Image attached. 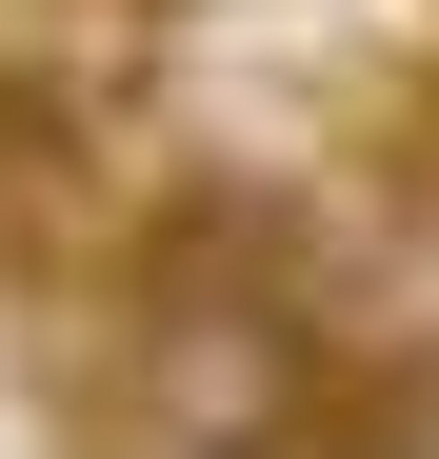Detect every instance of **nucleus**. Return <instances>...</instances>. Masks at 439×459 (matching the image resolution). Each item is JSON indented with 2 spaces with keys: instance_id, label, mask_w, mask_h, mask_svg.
I'll list each match as a JSON object with an SVG mask.
<instances>
[{
  "instance_id": "7ed1b4c3",
  "label": "nucleus",
  "mask_w": 439,
  "mask_h": 459,
  "mask_svg": "<svg viewBox=\"0 0 439 459\" xmlns=\"http://www.w3.org/2000/svg\"><path fill=\"white\" fill-rule=\"evenodd\" d=\"M140 459H240V439H140Z\"/></svg>"
},
{
  "instance_id": "f257e3e1",
  "label": "nucleus",
  "mask_w": 439,
  "mask_h": 459,
  "mask_svg": "<svg viewBox=\"0 0 439 459\" xmlns=\"http://www.w3.org/2000/svg\"><path fill=\"white\" fill-rule=\"evenodd\" d=\"M180 0H0V140H120Z\"/></svg>"
},
{
  "instance_id": "f03ea898",
  "label": "nucleus",
  "mask_w": 439,
  "mask_h": 459,
  "mask_svg": "<svg viewBox=\"0 0 439 459\" xmlns=\"http://www.w3.org/2000/svg\"><path fill=\"white\" fill-rule=\"evenodd\" d=\"M380 220H400V240H439V81L380 120Z\"/></svg>"
}]
</instances>
